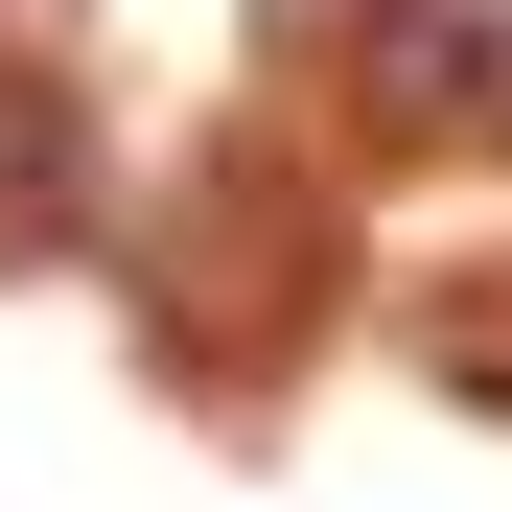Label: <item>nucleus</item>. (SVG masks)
Returning <instances> with one entry per match:
<instances>
[{"mask_svg":"<svg viewBox=\"0 0 512 512\" xmlns=\"http://www.w3.org/2000/svg\"><path fill=\"white\" fill-rule=\"evenodd\" d=\"M117 210V140H94V94H70V70H0V280H24V256H70Z\"/></svg>","mask_w":512,"mask_h":512,"instance_id":"obj_1","label":"nucleus"},{"mask_svg":"<svg viewBox=\"0 0 512 512\" xmlns=\"http://www.w3.org/2000/svg\"><path fill=\"white\" fill-rule=\"evenodd\" d=\"M373 24L396 0H280V47H326V70H373Z\"/></svg>","mask_w":512,"mask_h":512,"instance_id":"obj_2","label":"nucleus"}]
</instances>
